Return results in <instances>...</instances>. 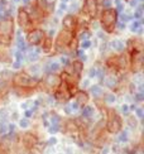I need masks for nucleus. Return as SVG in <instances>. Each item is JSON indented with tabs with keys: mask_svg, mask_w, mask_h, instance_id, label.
I'll return each mask as SVG.
<instances>
[{
	"mask_svg": "<svg viewBox=\"0 0 144 154\" xmlns=\"http://www.w3.org/2000/svg\"><path fill=\"white\" fill-rule=\"evenodd\" d=\"M14 34V20L6 17L0 20V44L8 47L11 44V38Z\"/></svg>",
	"mask_w": 144,
	"mask_h": 154,
	"instance_id": "1",
	"label": "nucleus"
},
{
	"mask_svg": "<svg viewBox=\"0 0 144 154\" xmlns=\"http://www.w3.org/2000/svg\"><path fill=\"white\" fill-rule=\"evenodd\" d=\"M116 22H117V11L115 9L109 8L102 11L100 23H101L102 29L105 30L106 33H113L115 25H116Z\"/></svg>",
	"mask_w": 144,
	"mask_h": 154,
	"instance_id": "2",
	"label": "nucleus"
},
{
	"mask_svg": "<svg viewBox=\"0 0 144 154\" xmlns=\"http://www.w3.org/2000/svg\"><path fill=\"white\" fill-rule=\"evenodd\" d=\"M11 81H13V85L17 86V87H30V88H33L38 85V79L32 77L27 72H19V73L14 75L11 77Z\"/></svg>",
	"mask_w": 144,
	"mask_h": 154,
	"instance_id": "3",
	"label": "nucleus"
},
{
	"mask_svg": "<svg viewBox=\"0 0 144 154\" xmlns=\"http://www.w3.org/2000/svg\"><path fill=\"white\" fill-rule=\"evenodd\" d=\"M75 38V34L72 30H67V29H62L60 33L57 34L56 42H55V47L57 48V51H63L70 47L71 41Z\"/></svg>",
	"mask_w": 144,
	"mask_h": 154,
	"instance_id": "4",
	"label": "nucleus"
},
{
	"mask_svg": "<svg viewBox=\"0 0 144 154\" xmlns=\"http://www.w3.org/2000/svg\"><path fill=\"white\" fill-rule=\"evenodd\" d=\"M123 128V121L121 118L117 115L114 110H109L108 112V123H106V129L111 134H117Z\"/></svg>",
	"mask_w": 144,
	"mask_h": 154,
	"instance_id": "5",
	"label": "nucleus"
},
{
	"mask_svg": "<svg viewBox=\"0 0 144 154\" xmlns=\"http://www.w3.org/2000/svg\"><path fill=\"white\" fill-rule=\"evenodd\" d=\"M18 24L19 27H20L22 29H25V30H30L33 29L32 27H33V22H32L30 19V15L27 9L24 8H19L18 10Z\"/></svg>",
	"mask_w": 144,
	"mask_h": 154,
	"instance_id": "6",
	"label": "nucleus"
},
{
	"mask_svg": "<svg viewBox=\"0 0 144 154\" xmlns=\"http://www.w3.org/2000/svg\"><path fill=\"white\" fill-rule=\"evenodd\" d=\"M71 96H72V92H71L70 87L67 86L66 82L61 80L60 85L57 86V90H56V92H55V97L58 101H67V100L71 99Z\"/></svg>",
	"mask_w": 144,
	"mask_h": 154,
	"instance_id": "7",
	"label": "nucleus"
},
{
	"mask_svg": "<svg viewBox=\"0 0 144 154\" xmlns=\"http://www.w3.org/2000/svg\"><path fill=\"white\" fill-rule=\"evenodd\" d=\"M130 53H132V61H130L129 66L132 67L134 73H138L143 67V53L142 51H132Z\"/></svg>",
	"mask_w": 144,
	"mask_h": 154,
	"instance_id": "8",
	"label": "nucleus"
},
{
	"mask_svg": "<svg viewBox=\"0 0 144 154\" xmlns=\"http://www.w3.org/2000/svg\"><path fill=\"white\" fill-rule=\"evenodd\" d=\"M44 39V32L42 29H30L27 35V41L32 46H38Z\"/></svg>",
	"mask_w": 144,
	"mask_h": 154,
	"instance_id": "9",
	"label": "nucleus"
},
{
	"mask_svg": "<svg viewBox=\"0 0 144 154\" xmlns=\"http://www.w3.org/2000/svg\"><path fill=\"white\" fill-rule=\"evenodd\" d=\"M62 25H63V29H67V30H72L74 32L75 28L77 27V19L75 15H66L62 19Z\"/></svg>",
	"mask_w": 144,
	"mask_h": 154,
	"instance_id": "10",
	"label": "nucleus"
},
{
	"mask_svg": "<svg viewBox=\"0 0 144 154\" xmlns=\"http://www.w3.org/2000/svg\"><path fill=\"white\" fill-rule=\"evenodd\" d=\"M85 11L90 18H96L97 14V3L96 0H86L85 2Z\"/></svg>",
	"mask_w": 144,
	"mask_h": 154,
	"instance_id": "11",
	"label": "nucleus"
},
{
	"mask_svg": "<svg viewBox=\"0 0 144 154\" xmlns=\"http://www.w3.org/2000/svg\"><path fill=\"white\" fill-rule=\"evenodd\" d=\"M22 142H23V145H24L25 149H33L34 145H36L37 142H38V139L33 135V134L27 133V134H24V135H23Z\"/></svg>",
	"mask_w": 144,
	"mask_h": 154,
	"instance_id": "12",
	"label": "nucleus"
},
{
	"mask_svg": "<svg viewBox=\"0 0 144 154\" xmlns=\"http://www.w3.org/2000/svg\"><path fill=\"white\" fill-rule=\"evenodd\" d=\"M60 82H61V79L60 77H57L56 75H53V73H49L44 80V83L49 88H57V86L60 85Z\"/></svg>",
	"mask_w": 144,
	"mask_h": 154,
	"instance_id": "13",
	"label": "nucleus"
},
{
	"mask_svg": "<svg viewBox=\"0 0 144 154\" xmlns=\"http://www.w3.org/2000/svg\"><path fill=\"white\" fill-rule=\"evenodd\" d=\"M75 99H76V102L78 105L83 106V105H86L89 102V95H87V92H85V91H82V90H80V91L75 92Z\"/></svg>",
	"mask_w": 144,
	"mask_h": 154,
	"instance_id": "14",
	"label": "nucleus"
},
{
	"mask_svg": "<svg viewBox=\"0 0 144 154\" xmlns=\"http://www.w3.org/2000/svg\"><path fill=\"white\" fill-rule=\"evenodd\" d=\"M42 49H43V52H45V53H48L49 51L53 48V41H52V38L51 37H47L45 38L44 37V39L42 41Z\"/></svg>",
	"mask_w": 144,
	"mask_h": 154,
	"instance_id": "15",
	"label": "nucleus"
},
{
	"mask_svg": "<svg viewBox=\"0 0 144 154\" xmlns=\"http://www.w3.org/2000/svg\"><path fill=\"white\" fill-rule=\"evenodd\" d=\"M64 131H66L67 134H74V133H77L78 131V129H80V128H78V125L76 124V123H74V121H67L66 123V125H64Z\"/></svg>",
	"mask_w": 144,
	"mask_h": 154,
	"instance_id": "16",
	"label": "nucleus"
},
{
	"mask_svg": "<svg viewBox=\"0 0 144 154\" xmlns=\"http://www.w3.org/2000/svg\"><path fill=\"white\" fill-rule=\"evenodd\" d=\"M58 69H60V63H57V62H49L45 65L44 67V72H47V73H55L57 72Z\"/></svg>",
	"mask_w": 144,
	"mask_h": 154,
	"instance_id": "17",
	"label": "nucleus"
},
{
	"mask_svg": "<svg viewBox=\"0 0 144 154\" xmlns=\"http://www.w3.org/2000/svg\"><path fill=\"white\" fill-rule=\"evenodd\" d=\"M110 46L113 47V48L116 51V52H124V49H125V44H124V42L120 41V39H114V41H111Z\"/></svg>",
	"mask_w": 144,
	"mask_h": 154,
	"instance_id": "18",
	"label": "nucleus"
},
{
	"mask_svg": "<svg viewBox=\"0 0 144 154\" xmlns=\"http://www.w3.org/2000/svg\"><path fill=\"white\" fill-rule=\"evenodd\" d=\"M71 67H72V69L75 71V73L80 77L81 76V72H82V69H83V63H82V61H74L71 63Z\"/></svg>",
	"mask_w": 144,
	"mask_h": 154,
	"instance_id": "19",
	"label": "nucleus"
},
{
	"mask_svg": "<svg viewBox=\"0 0 144 154\" xmlns=\"http://www.w3.org/2000/svg\"><path fill=\"white\" fill-rule=\"evenodd\" d=\"M10 144H11V139L10 138L0 139V152H9Z\"/></svg>",
	"mask_w": 144,
	"mask_h": 154,
	"instance_id": "20",
	"label": "nucleus"
},
{
	"mask_svg": "<svg viewBox=\"0 0 144 154\" xmlns=\"http://www.w3.org/2000/svg\"><path fill=\"white\" fill-rule=\"evenodd\" d=\"M90 92H91V95H92L95 99H99L100 96H102V94H104L102 88H101L99 85H94V86H91V87H90Z\"/></svg>",
	"mask_w": 144,
	"mask_h": 154,
	"instance_id": "21",
	"label": "nucleus"
},
{
	"mask_svg": "<svg viewBox=\"0 0 144 154\" xmlns=\"http://www.w3.org/2000/svg\"><path fill=\"white\" fill-rule=\"evenodd\" d=\"M17 46H18L19 51H22V52L27 49V47H25V43H24V39L22 37V30H18V33H17Z\"/></svg>",
	"mask_w": 144,
	"mask_h": 154,
	"instance_id": "22",
	"label": "nucleus"
},
{
	"mask_svg": "<svg viewBox=\"0 0 144 154\" xmlns=\"http://www.w3.org/2000/svg\"><path fill=\"white\" fill-rule=\"evenodd\" d=\"M105 83H106V86L109 88L114 90V88L117 87V79H116V77H114V76H110V77H108V79H106Z\"/></svg>",
	"mask_w": 144,
	"mask_h": 154,
	"instance_id": "23",
	"label": "nucleus"
},
{
	"mask_svg": "<svg viewBox=\"0 0 144 154\" xmlns=\"http://www.w3.org/2000/svg\"><path fill=\"white\" fill-rule=\"evenodd\" d=\"M39 73H41V67H39L38 65L30 66L29 69H28V75H30L32 77H38Z\"/></svg>",
	"mask_w": 144,
	"mask_h": 154,
	"instance_id": "24",
	"label": "nucleus"
},
{
	"mask_svg": "<svg viewBox=\"0 0 144 154\" xmlns=\"http://www.w3.org/2000/svg\"><path fill=\"white\" fill-rule=\"evenodd\" d=\"M95 114V109L94 107H91V106H85L83 109H82V116L83 118H91L92 115Z\"/></svg>",
	"mask_w": 144,
	"mask_h": 154,
	"instance_id": "25",
	"label": "nucleus"
},
{
	"mask_svg": "<svg viewBox=\"0 0 144 154\" xmlns=\"http://www.w3.org/2000/svg\"><path fill=\"white\" fill-rule=\"evenodd\" d=\"M39 52H41L39 49H36L34 52H33V51H30V52L28 53V61H29V62H36V61H38V60H39Z\"/></svg>",
	"mask_w": 144,
	"mask_h": 154,
	"instance_id": "26",
	"label": "nucleus"
},
{
	"mask_svg": "<svg viewBox=\"0 0 144 154\" xmlns=\"http://www.w3.org/2000/svg\"><path fill=\"white\" fill-rule=\"evenodd\" d=\"M104 95V101L108 102V104H114V102L116 101V97L114 94H102Z\"/></svg>",
	"mask_w": 144,
	"mask_h": 154,
	"instance_id": "27",
	"label": "nucleus"
},
{
	"mask_svg": "<svg viewBox=\"0 0 144 154\" xmlns=\"http://www.w3.org/2000/svg\"><path fill=\"white\" fill-rule=\"evenodd\" d=\"M10 56L8 54V52L5 51V48H0V61H3V62H10Z\"/></svg>",
	"mask_w": 144,
	"mask_h": 154,
	"instance_id": "28",
	"label": "nucleus"
},
{
	"mask_svg": "<svg viewBox=\"0 0 144 154\" xmlns=\"http://www.w3.org/2000/svg\"><path fill=\"white\" fill-rule=\"evenodd\" d=\"M9 133V124L6 121H2L0 123V134L2 135H6Z\"/></svg>",
	"mask_w": 144,
	"mask_h": 154,
	"instance_id": "29",
	"label": "nucleus"
},
{
	"mask_svg": "<svg viewBox=\"0 0 144 154\" xmlns=\"http://www.w3.org/2000/svg\"><path fill=\"white\" fill-rule=\"evenodd\" d=\"M32 91H33V90H29V91H25V90L23 88V87H17L15 86V92L19 95V96H29L30 94H32Z\"/></svg>",
	"mask_w": 144,
	"mask_h": 154,
	"instance_id": "30",
	"label": "nucleus"
},
{
	"mask_svg": "<svg viewBox=\"0 0 144 154\" xmlns=\"http://www.w3.org/2000/svg\"><path fill=\"white\" fill-rule=\"evenodd\" d=\"M120 134H119V139H117V140H119V142L120 143H125V142H128V140H129V133L125 130V131H119Z\"/></svg>",
	"mask_w": 144,
	"mask_h": 154,
	"instance_id": "31",
	"label": "nucleus"
},
{
	"mask_svg": "<svg viewBox=\"0 0 144 154\" xmlns=\"http://www.w3.org/2000/svg\"><path fill=\"white\" fill-rule=\"evenodd\" d=\"M127 121H128L129 126H130V128H133V129H135V128L138 126V120H136L134 116H129Z\"/></svg>",
	"mask_w": 144,
	"mask_h": 154,
	"instance_id": "32",
	"label": "nucleus"
},
{
	"mask_svg": "<svg viewBox=\"0 0 144 154\" xmlns=\"http://www.w3.org/2000/svg\"><path fill=\"white\" fill-rule=\"evenodd\" d=\"M60 129H61V125H60V124H52V125L49 126L48 131H49L51 134H56V133L60 131Z\"/></svg>",
	"mask_w": 144,
	"mask_h": 154,
	"instance_id": "33",
	"label": "nucleus"
},
{
	"mask_svg": "<svg viewBox=\"0 0 144 154\" xmlns=\"http://www.w3.org/2000/svg\"><path fill=\"white\" fill-rule=\"evenodd\" d=\"M142 25V23L139 22V20H134L133 23H132V25H130V30L133 32V33H136V30H138V28Z\"/></svg>",
	"mask_w": 144,
	"mask_h": 154,
	"instance_id": "34",
	"label": "nucleus"
},
{
	"mask_svg": "<svg viewBox=\"0 0 144 154\" xmlns=\"http://www.w3.org/2000/svg\"><path fill=\"white\" fill-rule=\"evenodd\" d=\"M90 37H91L90 32L83 30V32H81V33H80V35H78V39H80V41H85V39H89Z\"/></svg>",
	"mask_w": 144,
	"mask_h": 154,
	"instance_id": "35",
	"label": "nucleus"
},
{
	"mask_svg": "<svg viewBox=\"0 0 144 154\" xmlns=\"http://www.w3.org/2000/svg\"><path fill=\"white\" fill-rule=\"evenodd\" d=\"M142 17H143V9H142V4H139L138 9L134 11V18L135 19H142Z\"/></svg>",
	"mask_w": 144,
	"mask_h": 154,
	"instance_id": "36",
	"label": "nucleus"
},
{
	"mask_svg": "<svg viewBox=\"0 0 144 154\" xmlns=\"http://www.w3.org/2000/svg\"><path fill=\"white\" fill-rule=\"evenodd\" d=\"M29 120L28 119H20L19 120V126L22 128V129H27V128H29Z\"/></svg>",
	"mask_w": 144,
	"mask_h": 154,
	"instance_id": "37",
	"label": "nucleus"
},
{
	"mask_svg": "<svg viewBox=\"0 0 144 154\" xmlns=\"http://www.w3.org/2000/svg\"><path fill=\"white\" fill-rule=\"evenodd\" d=\"M134 111L136 114V116H138V119H143L144 118V109L143 107H135Z\"/></svg>",
	"mask_w": 144,
	"mask_h": 154,
	"instance_id": "38",
	"label": "nucleus"
},
{
	"mask_svg": "<svg viewBox=\"0 0 144 154\" xmlns=\"http://www.w3.org/2000/svg\"><path fill=\"white\" fill-rule=\"evenodd\" d=\"M91 47V42L89 39H85V41H81V48L82 49H87Z\"/></svg>",
	"mask_w": 144,
	"mask_h": 154,
	"instance_id": "39",
	"label": "nucleus"
},
{
	"mask_svg": "<svg viewBox=\"0 0 144 154\" xmlns=\"http://www.w3.org/2000/svg\"><path fill=\"white\" fill-rule=\"evenodd\" d=\"M60 121H61V118L58 116L57 114L52 115V118H51V123H52V124H60Z\"/></svg>",
	"mask_w": 144,
	"mask_h": 154,
	"instance_id": "40",
	"label": "nucleus"
},
{
	"mask_svg": "<svg viewBox=\"0 0 144 154\" xmlns=\"http://www.w3.org/2000/svg\"><path fill=\"white\" fill-rule=\"evenodd\" d=\"M114 4L116 5V9L119 10V11H121L124 9V4H123L121 0H114Z\"/></svg>",
	"mask_w": 144,
	"mask_h": 154,
	"instance_id": "41",
	"label": "nucleus"
},
{
	"mask_svg": "<svg viewBox=\"0 0 144 154\" xmlns=\"http://www.w3.org/2000/svg\"><path fill=\"white\" fill-rule=\"evenodd\" d=\"M130 19H132V15H129V14H121V17H120V22L127 23V22L130 20Z\"/></svg>",
	"mask_w": 144,
	"mask_h": 154,
	"instance_id": "42",
	"label": "nucleus"
},
{
	"mask_svg": "<svg viewBox=\"0 0 144 154\" xmlns=\"http://www.w3.org/2000/svg\"><path fill=\"white\" fill-rule=\"evenodd\" d=\"M144 100V94H143V91H139L138 94H135V101H143Z\"/></svg>",
	"mask_w": 144,
	"mask_h": 154,
	"instance_id": "43",
	"label": "nucleus"
},
{
	"mask_svg": "<svg viewBox=\"0 0 144 154\" xmlns=\"http://www.w3.org/2000/svg\"><path fill=\"white\" fill-rule=\"evenodd\" d=\"M57 143H58V139H57V138H55V137H51V138H49V140H48V143H47V144L52 146V145H56Z\"/></svg>",
	"mask_w": 144,
	"mask_h": 154,
	"instance_id": "44",
	"label": "nucleus"
},
{
	"mask_svg": "<svg viewBox=\"0 0 144 154\" xmlns=\"http://www.w3.org/2000/svg\"><path fill=\"white\" fill-rule=\"evenodd\" d=\"M77 54L80 56V61H86V60H87V56H85V53H83V49H80V51H78Z\"/></svg>",
	"mask_w": 144,
	"mask_h": 154,
	"instance_id": "45",
	"label": "nucleus"
},
{
	"mask_svg": "<svg viewBox=\"0 0 144 154\" xmlns=\"http://www.w3.org/2000/svg\"><path fill=\"white\" fill-rule=\"evenodd\" d=\"M89 77L90 79H94V77H96V68H90V71H89Z\"/></svg>",
	"mask_w": 144,
	"mask_h": 154,
	"instance_id": "46",
	"label": "nucleus"
},
{
	"mask_svg": "<svg viewBox=\"0 0 144 154\" xmlns=\"http://www.w3.org/2000/svg\"><path fill=\"white\" fill-rule=\"evenodd\" d=\"M70 107L72 109V111H76V110H78V107H80V105H78L77 102L75 101V102H71V104H70Z\"/></svg>",
	"mask_w": 144,
	"mask_h": 154,
	"instance_id": "47",
	"label": "nucleus"
},
{
	"mask_svg": "<svg viewBox=\"0 0 144 154\" xmlns=\"http://www.w3.org/2000/svg\"><path fill=\"white\" fill-rule=\"evenodd\" d=\"M120 110H121V112H123L124 115H128V112L130 111V110H129V106H128V105H123V106L120 107Z\"/></svg>",
	"mask_w": 144,
	"mask_h": 154,
	"instance_id": "48",
	"label": "nucleus"
},
{
	"mask_svg": "<svg viewBox=\"0 0 144 154\" xmlns=\"http://www.w3.org/2000/svg\"><path fill=\"white\" fill-rule=\"evenodd\" d=\"M15 57H17V61H18V62H22V58H23L22 51H18V52L15 53Z\"/></svg>",
	"mask_w": 144,
	"mask_h": 154,
	"instance_id": "49",
	"label": "nucleus"
},
{
	"mask_svg": "<svg viewBox=\"0 0 144 154\" xmlns=\"http://www.w3.org/2000/svg\"><path fill=\"white\" fill-rule=\"evenodd\" d=\"M60 62L62 63V65H64V66L68 65V57H61V58H60Z\"/></svg>",
	"mask_w": 144,
	"mask_h": 154,
	"instance_id": "50",
	"label": "nucleus"
},
{
	"mask_svg": "<svg viewBox=\"0 0 144 154\" xmlns=\"http://www.w3.org/2000/svg\"><path fill=\"white\" fill-rule=\"evenodd\" d=\"M64 112H66L67 115H70V114H72L74 111H72V109L70 107V105H66V106H64Z\"/></svg>",
	"mask_w": 144,
	"mask_h": 154,
	"instance_id": "51",
	"label": "nucleus"
},
{
	"mask_svg": "<svg viewBox=\"0 0 144 154\" xmlns=\"http://www.w3.org/2000/svg\"><path fill=\"white\" fill-rule=\"evenodd\" d=\"M20 66H22V62H18V61H15L14 63H13V68H15V69L20 68Z\"/></svg>",
	"mask_w": 144,
	"mask_h": 154,
	"instance_id": "52",
	"label": "nucleus"
},
{
	"mask_svg": "<svg viewBox=\"0 0 144 154\" xmlns=\"http://www.w3.org/2000/svg\"><path fill=\"white\" fill-rule=\"evenodd\" d=\"M116 24H117V28L119 29H125V23L124 22H119V23L116 22Z\"/></svg>",
	"mask_w": 144,
	"mask_h": 154,
	"instance_id": "53",
	"label": "nucleus"
},
{
	"mask_svg": "<svg viewBox=\"0 0 144 154\" xmlns=\"http://www.w3.org/2000/svg\"><path fill=\"white\" fill-rule=\"evenodd\" d=\"M32 115H33V110H32V109H30V110H28V111H25V116H27V118H30Z\"/></svg>",
	"mask_w": 144,
	"mask_h": 154,
	"instance_id": "54",
	"label": "nucleus"
},
{
	"mask_svg": "<svg viewBox=\"0 0 144 154\" xmlns=\"http://www.w3.org/2000/svg\"><path fill=\"white\" fill-rule=\"evenodd\" d=\"M60 8H61V10H67V5H66V3H61Z\"/></svg>",
	"mask_w": 144,
	"mask_h": 154,
	"instance_id": "55",
	"label": "nucleus"
},
{
	"mask_svg": "<svg viewBox=\"0 0 144 154\" xmlns=\"http://www.w3.org/2000/svg\"><path fill=\"white\" fill-rule=\"evenodd\" d=\"M14 129H15V125L14 124H9V133H14Z\"/></svg>",
	"mask_w": 144,
	"mask_h": 154,
	"instance_id": "56",
	"label": "nucleus"
},
{
	"mask_svg": "<svg viewBox=\"0 0 144 154\" xmlns=\"http://www.w3.org/2000/svg\"><path fill=\"white\" fill-rule=\"evenodd\" d=\"M29 104H30V101H29V102H24V104H22V107H23V109H27Z\"/></svg>",
	"mask_w": 144,
	"mask_h": 154,
	"instance_id": "57",
	"label": "nucleus"
},
{
	"mask_svg": "<svg viewBox=\"0 0 144 154\" xmlns=\"http://www.w3.org/2000/svg\"><path fill=\"white\" fill-rule=\"evenodd\" d=\"M90 85V81L89 80H85L83 81V87H86V86H89Z\"/></svg>",
	"mask_w": 144,
	"mask_h": 154,
	"instance_id": "58",
	"label": "nucleus"
},
{
	"mask_svg": "<svg viewBox=\"0 0 144 154\" xmlns=\"http://www.w3.org/2000/svg\"><path fill=\"white\" fill-rule=\"evenodd\" d=\"M99 37L101 38V39H105V38H106L105 34H102V32H100V33H99Z\"/></svg>",
	"mask_w": 144,
	"mask_h": 154,
	"instance_id": "59",
	"label": "nucleus"
},
{
	"mask_svg": "<svg viewBox=\"0 0 144 154\" xmlns=\"http://www.w3.org/2000/svg\"><path fill=\"white\" fill-rule=\"evenodd\" d=\"M61 2H62V3H68L70 0H61Z\"/></svg>",
	"mask_w": 144,
	"mask_h": 154,
	"instance_id": "60",
	"label": "nucleus"
},
{
	"mask_svg": "<svg viewBox=\"0 0 144 154\" xmlns=\"http://www.w3.org/2000/svg\"><path fill=\"white\" fill-rule=\"evenodd\" d=\"M97 2H100V3H102V2H104V0H97Z\"/></svg>",
	"mask_w": 144,
	"mask_h": 154,
	"instance_id": "61",
	"label": "nucleus"
},
{
	"mask_svg": "<svg viewBox=\"0 0 144 154\" xmlns=\"http://www.w3.org/2000/svg\"><path fill=\"white\" fill-rule=\"evenodd\" d=\"M14 2H15V3H17V2H19V0H14Z\"/></svg>",
	"mask_w": 144,
	"mask_h": 154,
	"instance_id": "62",
	"label": "nucleus"
}]
</instances>
